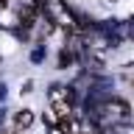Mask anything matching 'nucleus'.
Segmentation results:
<instances>
[{
	"label": "nucleus",
	"mask_w": 134,
	"mask_h": 134,
	"mask_svg": "<svg viewBox=\"0 0 134 134\" xmlns=\"http://www.w3.org/2000/svg\"><path fill=\"white\" fill-rule=\"evenodd\" d=\"M131 84H134V78H131Z\"/></svg>",
	"instance_id": "2"
},
{
	"label": "nucleus",
	"mask_w": 134,
	"mask_h": 134,
	"mask_svg": "<svg viewBox=\"0 0 134 134\" xmlns=\"http://www.w3.org/2000/svg\"><path fill=\"white\" fill-rule=\"evenodd\" d=\"M31 123H34V115L28 112V109H20V112L14 115V126L17 129H28Z\"/></svg>",
	"instance_id": "1"
}]
</instances>
